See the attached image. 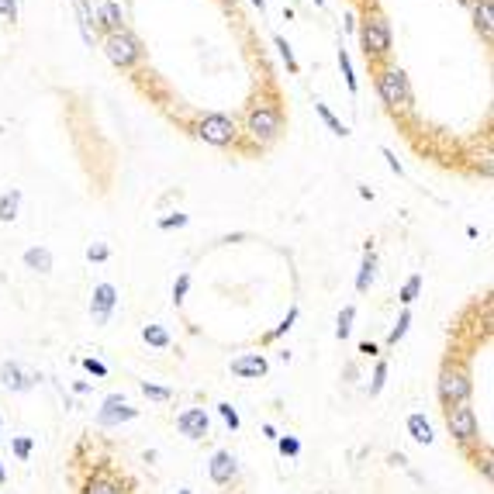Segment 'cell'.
<instances>
[{"label":"cell","mask_w":494,"mask_h":494,"mask_svg":"<svg viewBox=\"0 0 494 494\" xmlns=\"http://www.w3.org/2000/svg\"><path fill=\"white\" fill-rule=\"evenodd\" d=\"M284 131V107L277 97H256L249 111H246V135L256 142V146H270L277 142Z\"/></svg>","instance_id":"1"},{"label":"cell","mask_w":494,"mask_h":494,"mask_svg":"<svg viewBox=\"0 0 494 494\" xmlns=\"http://www.w3.org/2000/svg\"><path fill=\"white\" fill-rule=\"evenodd\" d=\"M373 87H377V97H380V104L388 107V111H412L415 107V97H412V83L405 77V70H397V66H380L377 62V70H373Z\"/></svg>","instance_id":"2"},{"label":"cell","mask_w":494,"mask_h":494,"mask_svg":"<svg viewBox=\"0 0 494 494\" xmlns=\"http://www.w3.org/2000/svg\"><path fill=\"white\" fill-rule=\"evenodd\" d=\"M360 45H363V55L370 62H384L390 55V45H394V31H390V21L384 11L377 7H366L363 21H360Z\"/></svg>","instance_id":"3"},{"label":"cell","mask_w":494,"mask_h":494,"mask_svg":"<svg viewBox=\"0 0 494 494\" xmlns=\"http://www.w3.org/2000/svg\"><path fill=\"white\" fill-rule=\"evenodd\" d=\"M194 135L204 142V146H214V149H229L238 142V125H235V118L229 114H221V111H211L204 114L201 121H197V128Z\"/></svg>","instance_id":"4"},{"label":"cell","mask_w":494,"mask_h":494,"mask_svg":"<svg viewBox=\"0 0 494 494\" xmlns=\"http://www.w3.org/2000/svg\"><path fill=\"white\" fill-rule=\"evenodd\" d=\"M104 55L114 70H131L138 59H142V42L131 35L128 28H118V31H107L104 35Z\"/></svg>","instance_id":"5"},{"label":"cell","mask_w":494,"mask_h":494,"mask_svg":"<svg viewBox=\"0 0 494 494\" xmlns=\"http://www.w3.org/2000/svg\"><path fill=\"white\" fill-rule=\"evenodd\" d=\"M470 394H473V384H470L467 370H453V366H446L439 377V397L446 401V408L449 405H463L470 401Z\"/></svg>","instance_id":"6"},{"label":"cell","mask_w":494,"mask_h":494,"mask_svg":"<svg viewBox=\"0 0 494 494\" xmlns=\"http://www.w3.org/2000/svg\"><path fill=\"white\" fill-rule=\"evenodd\" d=\"M446 425H449V436H453V439H460V442L477 439V415H473L470 401H463V405H449Z\"/></svg>","instance_id":"7"},{"label":"cell","mask_w":494,"mask_h":494,"mask_svg":"<svg viewBox=\"0 0 494 494\" xmlns=\"http://www.w3.org/2000/svg\"><path fill=\"white\" fill-rule=\"evenodd\" d=\"M118 308V287L114 284H97L90 290V318H94V325H107L111 322V314Z\"/></svg>","instance_id":"8"},{"label":"cell","mask_w":494,"mask_h":494,"mask_svg":"<svg viewBox=\"0 0 494 494\" xmlns=\"http://www.w3.org/2000/svg\"><path fill=\"white\" fill-rule=\"evenodd\" d=\"M131 418H138V408H131L121 394H111V397H104V405H101V412H97V422H101L104 429H114V425L131 422Z\"/></svg>","instance_id":"9"},{"label":"cell","mask_w":494,"mask_h":494,"mask_svg":"<svg viewBox=\"0 0 494 494\" xmlns=\"http://www.w3.org/2000/svg\"><path fill=\"white\" fill-rule=\"evenodd\" d=\"M177 429H180L187 439H204L211 429V418L204 408H183L177 415Z\"/></svg>","instance_id":"10"},{"label":"cell","mask_w":494,"mask_h":494,"mask_svg":"<svg viewBox=\"0 0 494 494\" xmlns=\"http://www.w3.org/2000/svg\"><path fill=\"white\" fill-rule=\"evenodd\" d=\"M232 373L242 377V380H260V377L270 373V363H266L263 353H242V356L232 360Z\"/></svg>","instance_id":"11"},{"label":"cell","mask_w":494,"mask_h":494,"mask_svg":"<svg viewBox=\"0 0 494 494\" xmlns=\"http://www.w3.org/2000/svg\"><path fill=\"white\" fill-rule=\"evenodd\" d=\"M90 21H97L101 31H118V28H125V7L118 4V0H101L97 4V11L90 14Z\"/></svg>","instance_id":"12"},{"label":"cell","mask_w":494,"mask_h":494,"mask_svg":"<svg viewBox=\"0 0 494 494\" xmlns=\"http://www.w3.org/2000/svg\"><path fill=\"white\" fill-rule=\"evenodd\" d=\"M35 380H38V377L28 373L25 366L14 363V360H7V363L0 366V384H4L7 390H18V394H21V390H31L35 388Z\"/></svg>","instance_id":"13"},{"label":"cell","mask_w":494,"mask_h":494,"mask_svg":"<svg viewBox=\"0 0 494 494\" xmlns=\"http://www.w3.org/2000/svg\"><path fill=\"white\" fill-rule=\"evenodd\" d=\"M208 473H211V481H214V484H229V481H232L235 473H238V467H235V460H232V453L218 449V453L211 456Z\"/></svg>","instance_id":"14"},{"label":"cell","mask_w":494,"mask_h":494,"mask_svg":"<svg viewBox=\"0 0 494 494\" xmlns=\"http://www.w3.org/2000/svg\"><path fill=\"white\" fill-rule=\"evenodd\" d=\"M373 280H377V253H373V242H366L363 263H360V273H356V290L366 294L373 287Z\"/></svg>","instance_id":"15"},{"label":"cell","mask_w":494,"mask_h":494,"mask_svg":"<svg viewBox=\"0 0 494 494\" xmlns=\"http://www.w3.org/2000/svg\"><path fill=\"white\" fill-rule=\"evenodd\" d=\"M473 11V28L484 35V42L491 45V38H494V4L491 0H481L477 7H470Z\"/></svg>","instance_id":"16"},{"label":"cell","mask_w":494,"mask_h":494,"mask_svg":"<svg viewBox=\"0 0 494 494\" xmlns=\"http://www.w3.org/2000/svg\"><path fill=\"white\" fill-rule=\"evenodd\" d=\"M25 266L28 270H35V273H53V249L49 246H31V249H25Z\"/></svg>","instance_id":"17"},{"label":"cell","mask_w":494,"mask_h":494,"mask_svg":"<svg viewBox=\"0 0 494 494\" xmlns=\"http://www.w3.org/2000/svg\"><path fill=\"white\" fill-rule=\"evenodd\" d=\"M18 211H21V187H11V190L0 194V221L11 225L18 218Z\"/></svg>","instance_id":"18"},{"label":"cell","mask_w":494,"mask_h":494,"mask_svg":"<svg viewBox=\"0 0 494 494\" xmlns=\"http://www.w3.org/2000/svg\"><path fill=\"white\" fill-rule=\"evenodd\" d=\"M408 436H412V439L415 442H422V446H429V442L436 439V436H432V425H429V418L425 415H408Z\"/></svg>","instance_id":"19"},{"label":"cell","mask_w":494,"mask_h":494,"mask_svg":"<svg viewBox=\"0 0 494 494\" xmlns=\"http://www.w3.org/2000/svg\"><path fill=\"white\" fill-rule=\"evenodd\" d=\"M422 284H425V280H422V273H412V277L401 284V290H397V301H401L405 308H412V304L418 301V294H422Z\"/></svg>","instance_id":"20"},{"label":"cell","mask_w":494,"mask_h":494,"mask_svg":"<svg viewBox=\"0 0 494 494\" xmlns=\"http://www.w3.org/2000/svg\"><path fill=\"white\" fill-rule=\"evenodd\" d=\"M314 114H318V118L329 125V131H332V135H339V138H349V128H346L336 114L329 111V104H325V101H314Z\"/></svg>","instance_id":"21"},{"label":"cell","mask_w":494,"mask_h":494,"mask_svg":"<svg viewBox=\"0 0 494 494\" xmlns=\"http://www.w3.org/2000/svg\"><path fill=\"white\" fill-rule=\"evenodd\" d=\"M142 342L153 346V349H170L173 339H170V332H166L163 325H146V329H142Z\"/></svg>","instance_id":"22"},{"label":"cell","mask_w":494,"mask_h":494,"mask_svg":"<svg viewBox=\"0 0 494 494\" xmlns=\"http://www.w3.org/2000/svg\"><path fill=\"white\" fill-rule=\"evenodd\" d=\"M339 70H342V79L349 87V94H360V79H356V70H353V59H349V49H339Z\"/></svg>","instance_id":"23"},{"label":"cell","mask_w":494,"mask_h":494,"mask_svg":"<svg viewBox=\"0 0 494 494\" xmlns=\"http://www.w3.org/2000/svg\"><path fill=\"white\" fill-rule=\"evenodd\" d=\"M353 322H356V304H346L336 318V339H349L353 336Z\"/></svg>","instance_id":"24"},{"label":"cell","mask_w":494,"mask_h":494,"mask_svg":"<svg viewBox=\"0 0 494 494\" xmlns=\"http://www.w3.org/2000/svg\"><path fill=\"white\" fill-rule=\"evenodd\" d=\"M273 45H277L280 59L287 62V73H290V77H297V73H301V66H297V59H294V49L287 45V38H284V35H273Z\"/></svg>","instance_id":"25"},{"label":"cell","mask_w":494,"mask_h":494,"mask_svg":"<svg viewBox=\"0 0 494 494\" xmlns=\"http://www.w3.org/2000/svg\"><path fill=\"white\" fill-rule=\"evenodd\" d=\"M408 325H412V308H405V312L397 314V322H394V329L388 332V346H397L401 339L408 336Z\"/></svg>","instance_id":"26"},{"label":"cell","mask_w":494,"mask_h":494,"mask_svg":"<svg viewBox=\"0 0 494 494\" xmlns=\"http://www.w3.org/2000/svg\"><path fill=\"white\" fill-rule=\"evenodd\" d=\"M73 7H77V14H79V31H83V42L87 45H94V31H90V4L87 0H73Z\"/></svg>","instance_id":"27"},{"label":"cell","mask_w":494,"mask_h":494,"mask_svg":"<svg viewBox=\"0 0 494 494\" xmlns=\"http://www.w3.org/2000/svg\"><path fill=\"white\" fill-rule=\"evenodd\" d=\"M384 384H388V363L384 360H377V366H373V377H370V397H377L380 390H384Z\"/></svg>","instance_id":"28"},{"label":"cell","mask_w":494,"mask_h":494,"mask_svg":"<svg viewBox=\"0 0 494 494\" xmlns=\"http://www.w3.org/2000/svg\"><path fill=\"white\" fill-rule=\"evenodd\" d=\"M190 221V214H183V211H173V214H166V218H159L156 229L159 232H173V229H183Z\"/></svg>","instance_id":"29"},{"label":"cell","mask_w":494,"mask_h":494,"mask_svg":"<svg viewBox=\"0 0 494 494\" xmlns=\"http://www.w3.org/2000/svg\"><path fill=\"white\" fill-rule=\"evenodd\" d=\"M187 294H190V273H180V277L173 280V290H170V297H173V304H177V308L187 301Z\"/></svg>","instance_id":"30"},{"label":"cell","mask_w":494,"mask_h":494,"mask_svg":"<svg viewBox=\"0 0 494 494\" xmlns=\"http://www.w3.org/2000/svg\"><path fill=\"white\" fill-rule=\"evenodd\" d=\"M297 314H301V308H297V304H294V308H290V312L284 314V322H280V325H277V329H273V332H266V339H270V342H273V339L287 336V332H290V329H294V322H297Z\"/></svg>","instance_id":"31"},{"label":"cell","mask_w":494,"mask_h":494,"mask_svg":"<svg viewBox=\"0 0 494 494\" xmlns=\"http://www.w3.org/2000/svg\"><path fill=\"white\" fill-rule=\"evenodd\" d=\"M142 394L153 397V401H170V397H173L170 388H159V384H149V380H142Z\"/></svg>","instance_id":"32"},{"label":"cell","mask_w":494,"mask_h":494,"mask_svg":"<svg viewBox=\"0 0 494 494\" xmlns=\"http://www.w3.org/2000/svg\"><path fill=\"white\" fill-rule=\"evenodd\" d=\"M107 256H111L107 242H90V246H87V260L90 263H107Z\"/></svg>","instance_id":"33"},{"label":"cell","mask_w":494,"mask_h":494,"mask_svg":"<svg viewBox=\"0 0 494 494\" xmlns=\"http://www.w3.org/2000/svg\"><path fill=\"white\" fill-rule=\"evenodd\" d=\"M277 449H280L284 456H297V453H301V442L294 439V436H277Z\"/></svg>","instance_id":"34"},{"label":"cell","mask_w":494,"mask_h":494,"mask_svg":"<svg viewBox=\"0 0 494 494\" xmlns=\"http://www.w3.org/2000/svg\"><path fill=\"white\" fill-rule=\"evenodd\" d=\"M218 415L225 418V425H229V429H238V412H235L232 405H229V401H221V405H218Z\"/></svg>","instance_id":"35"},{"label":"cell","mask_w":494,"mask_h":494,"mask_svg":"<svg viewBox=\"0 0 494 494\" xmlns=\"http://www.w3.org/2000/svg\"><path fill=\"white\" fill-rule=\"evenodd\" d=\"M11 446H14V456H18V460H28V456H31V449H35V442L28 439V436H18Z\"/></svg>","instance_id":"36"},{"label":"cell","mask_w":494,"mask_h":494,"mask_svg":"<svg viewBox=\"0 0 494 494\" xmlns=\"http://www.w3.org/2000/svg\"><path fill=\"white\" fill-rule=\"evenodd\" d=\"M87 494H121V491H118V484H114V481H94Z\"/></svg>","instance_id":"37"},{"label":"cell","mask_w":494,"mask_h":494,"mask_svg":"<svg viewBox=\"0 0 494 494\" xmlns=\"http://www.w3.org/2000/svg\"><path fill=\"white\" fill-rule=\"evenodd\" d=\"M380 156L388 159V166L394 170V173H397V177H405V166H401V159L394 156V149H388V146H384V149H380Z\"/></svg>","instance_id":"38"},{"label":"cell","mask_w":494,"mask_h":494,"mask_svg":"<svg viewBox=\"0 0 494 494\" xmlns=\"http://www.w3.org/2000/svg\"><path fill=\"white\" fill-rule=\"evenodd\" d=\"M83 370H87V373H94V377H107V366L101 363V360H94V356H87V360H83Z\"/></svg>","instance_id":"39"},{"label":"cell","mask_w":494,"mask_h":494,"mask_svg":"<svg viewBox=\"0 0 494 494\" xmlns=\"http://www.w3.org/2000/svg\"><path fill=\"white\" fill-rule=\"evenodd\" d=\"M0 18L18 21V0H0Z\"/></svg>","instance_id":"40"},{"label":"cell","mask_w":494,"mask_h":494,"mask_svg":"<svg viewBox=\"0 0 494 494\" xmlns=\"http://www.w3.org/2000/svg\"><path fill=\"white\" fill-rule=\"evenodd\" d=\"M360 353H363V356H377L380 349H377V342H360Z\"/></svg>","instance_id":"41"},{"label":"cell","mask_w":494,"mask_h":494,"mask_svg":"<svg viewBox=\"0 0 494 494\" xmlns=\"http://www.w3.org/2000/svg\"><path fill=\"white\" fill-rule=\"evenodd\" d=\"M263 436H266V439H273V442H277V429H273V425L266 422V425H263Z\"/></svg>","instance_id":"42"},{"label":"cell","mask_w":494,"mask_h":494,"mask_svg":"<svg viewBox=\"0 0 494 494\" xmlns=\"http://www.w3.org/2000/svg\"><path fill=\"white\" fill-rule=\"evenodd\" d=\"M360 197H363V201H373V190H370L366 183H360Z\"/></svg>","instance_id":"43"},{"label":"cell","mask_w":494,"mask_h":494,"mask_svg":"<svg viewBox=\"0 0 494 494\" xmlns=\"http://www.w3.org/2000/svg\"><path fill=\"white\" fill-rule=\"evenodd\" d=\"M253 7H260V14L266 11V0H253Z\"/></svg>","instance_id":"44"},{"label":"cell","mask_w":494,"mask_h":494,"mask_svg":"<svg viewBox=\"0 0 494 494\" xmlns=\"http://www.w3.org/2000/svg\"><path fill=\"white\" fill-rule=\"evenodd\" d=\"M4 481H7V470H4V463H0V484H4Z\"/></svg>","instance_id":"45"},{"label":"cell","mask_w":494,"mask_h":494,"mask_svg":"<svg viewBox=\"0 0 494 494\" xmlns=\"http://www.w3.org/2000/svg\"><path fill=\"white\" fill-rule=\"evenodd\" d=\"M460 4H467V7H477V4H481V0H460Z\"/></svg>","instance_id":"46"},{"label":"cell","mask_w":494,"mask_h":494,"mask_svg":"<svg viewBox=\"0 0 494 494\" xmlns=\"http://www.w3.org/2000/svg\"><path fill=\"white\" fill-rule=\"evenodd\" d=\"M312 4H314V7H325V0H312Z\"/></svg>","instance_id":"47"},{"label":"cell","mask_w":494,"mask_h":494,"mask_svg":"<svg viewBox=\"0 0 494 494\" xmlns=\"http://www.w3.org/2000/svg\"><path fill=\"white\" fill-rule=\"evenodd\" d=\"M177 494H190V491H187V488H180V491H177Z\"/></svg>","instance_id":"48"},{"label":"cell","mask_w":494,"mask_h":494,"mask_svg":"<svg viewBox=\"0 0 494 494\" xmlns=\"http://www.w3.org/2000/svg\"><path fill=\"white\" fill-rule=\"evenodd\" d=\"M356 4H366V7H370V0H356Z\"/></svg>","instance_id":"49"}]
</instances>
